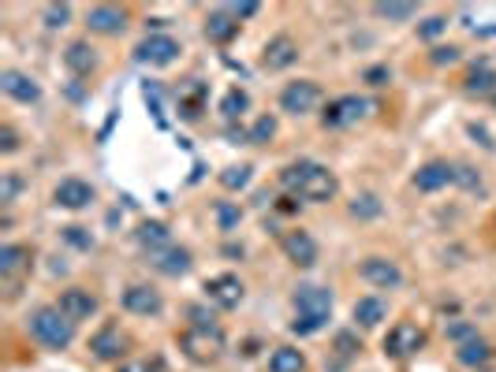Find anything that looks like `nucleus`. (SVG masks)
Segmentation results:
<instances>
[{
    "mask_svg": "<svg viewBox=\"0 0 496 372\" xmlns=\"http://www.w3.org/2000/svg\"><path fill=\"white\" fill-rule=\"evenodd\" d=\"M261 12V4H254V0H243V4H232V15L236 19H251V15H258Z\"/></svg>",
    "mask_w": 496,
    "mask_h": 372,
    "instance_id": "obj_44",
    "label": "nucleus"
},
{
    "mask_svg": "<svg viewBox=\"0 0 496 372\" xmlns=\"http://www.w3.org/2000/svg\"><path fill=\"white\" fill-rule=\"evenodd\" d=\"M116 372H157L150 361H131V365H120Z\"/></svg>",
    "mask_w": 496,
    "mask_h": 372,
    "instance_id": "obj_47",
    "label": "nucleus"
},
{
    "mask_svg": "<svg viewBox=\"0 0 496 372\" xmlns=\"http://www.w3.org/2000/svg\"><path fill=\"white\" fill-rule=\"evenodd\" d=\"M273 134H277V119H273V116H261V119L254 123V127H251V134H246V138H251L254 146H265V142L273 138Z\"/></svg>",
    "mask_w": 496,
    "mask_h": 372,
    "instance_id": "obj_35",
    "label": "nucleus"
},
{
    "mask_svg": "<svg viewBox=\"0 0 496 372\" xmlns=\"http://www.w3.org/2000/svg\"><path fill=\"white\" fill-rule=\"evenodd\" d=\"M280 182H284V190H292L295 198H302L310 205L333 201L336 190H340L336 172H328L325 164H318V160H295V164H287V168L280 172Z\"/></svg>",
    "mask_w": 496,
    "mask_h": 372,
    "instance_id": "obj_1",
    "label": "nucleus"
},
{
    "mask_svg": "<svg viewBox=\"0 0 496 372\" xmlns=\"http://www.w3.org/2000/svg\"><path fill=\"white\" fill-rule=\"evenodd\" d=\"M251 164H232V168H224L220 172V186H224V190H243V186L246 182H251Z\"/></svg>",
    "mask_w": 496,
    "mask_h": 372,
    "instance_id": "obj_30",
    "label": "nucleus"
},
{
    "mask_svg": "<svg viewBox=\"0 0 496 372\" xmlns=\"http://www.w3.org/2000/svg\"><path fill=\"white\" fill-rule=\"evenodd\" d=\"M295 309H299V317L292 324V332L314 336L333 320V291L318 287V283H302V287H295Z\"/></svg>",
    "mask_w": 496,
    "mask_h": 372,
    "instance_id": "obj_2",
    "label": "nucleus"
},
{
    "mask_svg": "<svg viewBox=\"0 0 496 372\" xmlns=\"http://www.w3.org/2000/svg\"><path fill=\"white\" fill-rule=\"evenodd\" d=\"M179 350H183V354H187L191 361L210 365V361L220 358L224 336H220V328H187V332L179 336Z\"/></svg>",
    "mask_w": 496,
    "mask_h": 372,
    "instance_id": "obj_4",
    "label": "nucleus"
},
{
    "mask_svg": "<svg viewBox=\"0 0 496 372\" xmlns=\"http://www.w3.org/2000/svg\"><path fill=\"white\" fill-rule=\"evenodd\" d=\"M123 309H128V313H135V317H157L161 309H164V298L153 291V287L135 283V287H128V291H123Z\"/></svg>",
    "mask_w": 496,
    "mask_h": 372,
    "instance_id": "obj_13",
    "label": "nucleus"
},
{
    "mask_svg": "<svg viewBox=\"0 0 496 372\" xmlns=\"http://www.w3.org/2000/svg\"><path fill=\"white\" fill-rule=\"evenodd\" d=\"M456 182H459V186H467V190H474V186H482L478 172H474V168H463V164H456Z\"/></svg>",
    "mask_w": 496,
    "mask_h": 372,
    "instance_id": "obj_40",
    "label": "nucleus"
},
{
    "mask_svg": "<svg viewBox=\"0 0 496 372\" xmlns=\"http://www.w3.org/2000/svg\"><path fill=\"white\" fill-rule=\"evenodd\" d=\"M351 216H355V220H374V216H381L377 194H359L355 201H351Z\"/></svg>",
    "mask_w": 496,
    "mask_h": 372,
    "instance_id": "obj_34",
    "label": "nucleus"
},
{
    "mask_svg": "<svg viewBox=\"0 0 496 372\" xmlns=\"http://www.w3.org/2000/svg\"><path fill=\"white\" fill-rule=\"evenodd\" d=\"M246 105H251V97H246V90H228L224 93V101H220V112H224V119H239L243 112H246Z\"/></svg>",
    "mask_w": 496,
    "mask_h": 372,
    "instance_id": "obj_31",
    "label": "nucleus"
},
{
    "mask_svg": "<svg viewBox=\"0 0 496 372\" xmlns=\"http://www.w3.org/2000/svg\"><path fill=\"white\" fill-rule=\"evenodd\" d=\"M426 346V332L418 324H410V320H400L396 328H392V332L384 336V354L388 358H415L418 350Z\"/></svg>",
    "mask_w": 496,
    "mask_h": 372,
    "instance_id": "obj_6",
    "label": "nucleus"
},
{
    "mask_svg": "<svg viewBox=\"0 0 496 372\" xmlns=\"http://www.w3.org/2000/svg\"><path fill=\"white\" fill-rule=\"evenodd\" d=\"M128 346H131V339L123 336L116 324H105V328H101V332L90 339V350H94L97 361H120L123 354H128Z\"/></svg>",
    "mask_w": 496,
    "mask_h": 372,
    "instance_id": "obj_11",
    "label": "nucleus"
},
{
    "mask_svg": "<svg viewBox=\"0 0 496 372\" xmlns=\"http://www.w3.org/2000/svg\"><path fill=\"white\" fill-rule=\"evenodd\" d=\"M456 358H459V365H467V368H478V365H485L489 358H492V350H489V343L485 339H467V343H459L456 346Z\"/></svg>",
    "mask_w": 496,
    "mask_h": 372,
    "instance_id": "obj_28",
    "label": "nucleus"
},
{
    "mask_svg": "<svg viewBox=\"0 0 496 372\" xmlns=\"http://www.w3.org/2000/svg\"><path fill=\"white\" fill-rule=\"evenodd\" d=\"M284 254H287L292 264L310 268V264H318V242L310 239L306 231H287L284 235Z\"/></svg>",
    "mask_w": 496,
    "mask_h": 372,
    "instance_id": "obj_19",
    "label": "nucleus"
},
{
    "mask_svg": "<svg viewBox=\"0 0 496 372\" xmlns=\"http://www.w3.org/2000/svg\"><path fill=\"white\" fill-rule=\"evenodd\" d=\"M0 90H4L12 101H19V105H34V101H41V86L23 71H0Z\"/></svg>",
    "mask_w": 496,
    "mask_h": 372,
    "instance_id": "obj_17",
    "label": "nucleus"
},
{
    "mask_svg": "<svg viewBox=\"0 0 496 372\" xmlns=\"http://www.w3.org/2000/svg\"><path fill=\"white\" fill-rule=\"evenodd\" d=\"M135 239L146 246L150 254H161V250H169V227H164L161 220H146V223H138V231H135Z\"/></svg>",
    "mask_w": 496,
    "mask_h": 372,
    "instance_id": "obj_25",
    "label": "nucleus"
},
{
    "mask_svg": "<svg viewBox=\"0 0 496 372\" xmlns=\"http://www.w3.org/2000/svg\"><path fill=\"white\" fill-rule=\"evenodd\" d=\"M64 64L71 75H90L97 68V53H94L90 41H71L68 53H64Z\"/></svg>",
    "mask_w": 496,
    "mask_h": 372,
    "instance_id": "obj_23",
    "label": "nucleus"
},
{
    "mask_svg": "<svg viewBox=\"0 0 496 372\" xmlns=\"http://www.w3.org/2000/svg\"><path fill=\"white\" fill-rule=\"evenodd\" d=\"M474 336H478V332H474L470 324H463V320L448 328V339H456V343H467V339H474Z\"/></svg>",
    "mask_w": 496,
    "mask_h": 372,
    "instance_id": "obj_43",
    "label": "nucleus"
},
{
    "mask_svg": "<svg viewBox=\"0 0 496 372\" xmlns=\"http://www.w3.org/2000/svg\"><path fill=\"white\" fill-rule=\"evenodd\" d=\"M30 336L49 350H68L75 339V324L60 313L56 305H41L30 313Z\"/></svg>",
    "mask_w": 496,
    "mask_h": 372,
    "instance_id": "obj_3",
    "label": "nucleus"
},
{
    "mask_svg": "<svg viewBox=\"0 0 496 372\" xmlns=\"http://www.w3.org/2000/svg\"><path fill=\"white\" fill-rule=\"evenodd\" d=\"M23 272H30V250H27V246H19V242L0 246V276L15 279Z\"/></svg>",
    "mask_w": 496,
    "mask_h": 372,
    "instance_id": "obj_22",
    "label": "nucleus"
},
{
    "mask_svg": "<svg viewBox=\"0 0 496 372\" xmlns=\"http://www.w3.org/2000/svg\"><path fill=\"white\" fill-rule=\"evenodd\" d=\"M94 186L87 179H60L56 190H53V201L60 205V209H87V205L94 201Z\"/></svg>",
    "mask_w": 496,
    "mask_h": 372,
    "instance_id": "obj_14",
    "label": "nucleus"
},
{
    "mask_svg": "<svg viewBox=\"0 0 496 372\" xmlns=\"http://www.w3.org/2000/svg\"><path fill=\"white\" fill-rule=\"evenodd\" d=\"M239 34V19L232 15V8H217L205 19V37L217 41V45H228V41Z\"/></svg>",
    "mask_w": 496,
    "mask_h": 372,
    "instance_id": "obj_21",
    "label": "nucleus"
},
{
    "mask_svg": "<svg viewBox=\"0 0 496 372\" xmlns=\"http://www.w3.org/2000/svg\"><path fill=\"white\" fill-rule=\"evenodd\" d=\"M444 30H448V19H444V15H433V19H426V23L418 27V37L429 41V37H437V34H444Z\"/></svg>",
    "mask_w": 496,
    "mask_h": 372,
    "instance_id": "obj_37",
    "label": "nucleus"
},
{
    "mask_svg": "<svg viewBox=\"0 0 496 372\" xmlns=\"http://www.w3.org/2000/svg\"><path fill=\"white\" fill-rule=\"evenodd\" d=\"M429 60H433V64H456V60H459V49H456V45H437Z\"/></svg>",
    "mask_w": 496,
    "mask_h": 372,
    "instance_id": "obj_39",
    "label": "nucleus"
},
{
    "mask_svg": "<svg viewBox=\"0 0 496 372\" xmlns=\"http://www.w3.org/2000/svg\"><path fill=\"white\" fill-rule=\"evenodd\" d=\"M19 190V179L15 175H4V186H0V201H12Z\"/></svg>",
    "mask_w": 496,
    "mask_h": 372,
    "instance_id": "obj_46",
    "label": "nucleus"
},
{
    "mask_svg": "<svg viewBox=\"0 0 496 372\" xmlns=\"http://www.w3.org/2000/svg\"><path fill=\"white\" fill-rule=\"evenodd\" d=\"M377 19H392V23H407V19L418 15V4H374Z\"/></svg>",
    "mask_w": 496,
    "mask_h": 372,
    "instance_id": "obj_33",
    "label": "nucleus"
},
{
    "mask_svg": "<svg viewBox=\"0 0 496 372\" xmlns=\"http://www.w3.org/2000/svg\"><path fill=\"white\" fill-rule=\"evenodd\" d=\"M351 313H355V320H359L362 328H377V324L388 317V302L377 298V295H366V298L355 302V309H351Z\"/></svg>",
    "mask_w": 496,
    "mask_h": 372,
    "instance_id": "obj_24",
    "label": "nucleus"
},
{
    "mask_svg": "<svg viewBox=\"0 0 496 372\" xmlns=\"http://www.w3.org/2000/svg\"><path fill=\"white\" fill-rule=\"evenodd\" d=\"M451 182H456V164H448V160H429L415 172V186L422 194H437Z\"/></svg>",
    "mask_w": 496,
    "mask_h": 372,
    "instance_id": "obj_12",
    "label": "nucleus"
},
{
    "mask_svg": "<svg viewBox=\"0 0 496 372\" xmlns=\"http://www.w3.org/2000/svg\"><path fill=\"white\" fill-rule=\"evenodd\" d=\"M64 239L71 246H79V250H90L94 246V235H87V227H64Z\"/></svg>",
    "mask_w": 496,
    "mask_h": 372,
    "instance_id": "obj_38",
    "label": "nucleus"
},
{
    "mask_svg": "<svg viewBox=\"0 0 496 372\" xmlns=\"http://www.w3.org/2000/svg\"><path fill=\"white\" fill-rule=\"evenodd\" d=\"M19 150V134L12 127H0V153H15Z\"/></svg>",
    "mask_w": 496,
    "mask_h": 372,
    "instance_id": "obj_42",
    "label": "nucleus"
},
{
    "mask_svg": "<svg viewBox=\"0 0 496 372\" xmlns=\"http://www.w3.org/2000/svg\"><path fill=\"white\" fill-rule=\"evenodd\" d=\"M467 93H474V97H489V93H496V71L485 64V60L470 68V75H467Z\"/></svg>",
    "mask_w": 496,
    "mask_h": 372,
    "instance_id": "obj_26",
    "label": "nucleus"
},
{
    "mask_svg": "<svg viewBox=\"0 0 496 372\" xmlns=\"http://www.w3.org/2000/svg\"><path fill=\"white\" fill-rule=\"evenodd\" d=\"M68 19H71V4H49L45 8V27H68Z\"/></svg>",
    "mask_w": 496,
    "mask_h": 372,
    "instance_id": "obj_36",
    "label": "nucleus"
},
{
    "mask_svg": "<svg viewBox=\"0 0 496 372\" xmlns=\"http://www.w3.org/2000/svg\"><path fill=\"white\" fill-rule=\"evenodd\" d=\"M213 216H217V227H220V231H236L239 220H243V209H239V205H232V201H217Z\"/></svg>",
    "mask_w": 496,
    "mask_h": 372,
    "instance_id": "obj_32",
    "label": "nucleus"
},
{
    "mask_svg": "<svg viewBox=\"0 0 496 372\" xmlns=\"http://www.w3.org/2000/svg\"><path fill=\"white\" fill-rule=\"evenodd\" d=\"M87 27L94 34H120L123 27H128V8L120 4H97L87 12Z\"/></svg>",
    "mask_w": 496,
    "mask_h": 372,
    "instance_id": "obj_18",
    "label": "nucleus"
},
{
    "mask_svg": "<svg viewBox=\"0 0 496 372\" xmlns=\"http://www.w3.org/2000/svg\"><path fill=\"white\" fill-rule=\"evenodd\" d=\"M202 97H205V86L198 78H191V86H179V109L187 119H194L202 112Z\"/></svg>",
    "mask_w": 496,
    "mask_h": 372,
    "instance_id": "obj_29",
    "label": "nucleus"
},
{
    "mask_svg": "<svg viewBox=\"0 0 496 372\" xmlns=\"http://www.w3.org/2000/svg\"><path fill=\"white\" fill-rule=\"evenodd\" d=\"M302 368H306V358L295 346H277L269 354V372H302Z\"/></svg>",
    "mask_w": 496,
    "mask_h": 372,
    "instance_id": "obj_27",
    "label": "nucleus"
},
{
    "mask_svg": "<svg viewBox=\"0 0 496 372\" xmlns=\"http://www.w3.org/2000/svg\"><path fill=\"white\" fill-rule=\"evenodd\" d=\"M295 60H299V41L287 37V34H277V37L265 45V53H261V64H265L269 71H284V68H292Z\"/></svg>",
    "mask_w": 496,
    "mask_h": 372,
    "instance_id": "obj_15",
    "label": "nucleus"
},
{
    "mask_svg": "<svg viewBox=\"0 0 496 372\" xmlns=\"http://www.w3.org/2000/svg\"><path fill=\"white\" fill-rule=\"evenodd\" d=\"M205 295H210V302L220 309H236L243 302V283H239V276L224 272V276L205 279Z\"/></svg>",
    "mask_w": 496,
    "mask_h": 372,
    "instance_id": "obj_16",
    "label": "nucleus"
},
{
    "mask_svg": "<svg viewBox=\"0 0 496 372\" xmlns=\"http://www.w3.org/2000/svg\"><path fill=\"white\" fill-rule=\"evenodd\" d=\"M97 305H101V302H97V295H90L87 287H68V291L56 298V309H60V313H64L71 324L90 320V317L97 313Z\"/></svg>",
    "mask_w": 496,
    "mask_h": 372,
    "instance_id": "obj_10",
    "label": "nucleus"
},
{
    "mask_svg": "<svg viewBox=\"0 0 496 372\" xmlns=\"http://www.w3.org/2000/svg\"><path fill=\"white\" fill-rule=\"evenodd\" d=\"M321 101V86L314 78H299V82H287V86L280 90V109L292 112V116H306L314 112Z\"/></svg>",
    "mask_w": 496,
    "mask_h": 372,
    "instance_id": "obj_5",
    "label": "nucleus"
},
{
    "mask_svg": "<svg viewBox=\"0 0 496 372\" xmlns=\"http://www.w3.org/2000/svg\"><path fill=\"white\" fill-rule=\"evenodd\" d=\"M135 60H138V64H150V68H169V64L179 60V41L169 37V34H150L135 49Z\"/></svg>",
    "mask_w": 496,
    "mask_h": 372,
    "instance_id": "obj_8",
    "label": "nucleus"
},
{
    "mask_svg": "<svg viewBox=\"0 0 496 372\" xmlns=\"http://www.w3.org/2000/svg\"><path fill=\"white\" fill-rule=\"evenodd\" d=\"M366 82H369V86H384V82H388V68H369Z\"/></svg>",
    "mask_w": 496,
    "mask_h": 372,
    "instance_id": "obj_45",
    "label": "nucleus"
},
{
    "mask_svg": "<svg viewBox=\"0 0 496 372\" xmlns=\"http://www.w3.org/2000/svg\"><path fill=\"white\" fill-rule=\"evenodd\" d=\"M369 112V101L366 97H355V93H347V97H336V101H328L325 112H321V123L325 127H351V123H359L362 116Z\"/></svg>",
    "mask_w": 496,
    "mask_h": 372,
    "instance_id": "obj_7",
    "label": "nucleus"
},
{
    "mask_svg": "<svg viewBox=\"0 0 496 372\" xmlns=\"http://www.w3.org/2000/svg\"><path fill=\"white\" fill-rule=\"evenodd\" d=\"M336 350H340L343 358H351L355 350H362V343H355V336H351V332H340V336H336Z\"/></svg>",
    "mask_w": 496,
    "mask_h": 372,
    "instance_id": "obj_41",
    "label": "nucleus"
},
{
    "mask_svg": "<svg viewBox=\"0 0 496 372\" xmlns=\"http://www.w3.org/2000/svg\"><path fill=\"white\" fill-rule=\"evenodd\" d=\"M359 276H362L369 287H377V291H392V287L403 283L400 264L388 261V257H366V261L359 264Z\"/></svg>",
    "mask_w": 496,
    "mask_h": 372,
    "instance_id": "obj_9",
    "label": "nucleus"
},
{
    "mask_svg": "<svg viewBox=\"0 0 496 372\" xmlns=\"http://www.w3.org/2000/svg\"><path fill=\"white\" fill-rule=\"evenodd\" d=\"M150 261H153V268L161 276H187L191 272V250H183V246H169V250H161V254H150Z\"/></svg>",
    "mask_w": 496,
    "mask_h": 372,
    "instance_id": "obj_20",
    "label": "nucleus"
}]
</instances>
